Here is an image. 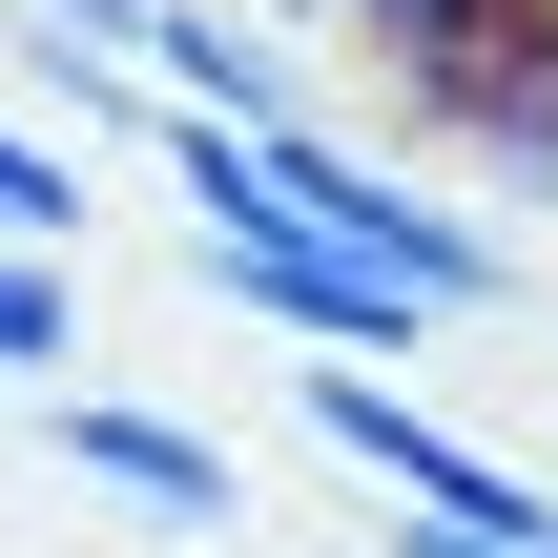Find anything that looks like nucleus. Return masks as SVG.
<instances>
[{"label":"nucleus","mask_w":558,"mask_h":558,"mask_svg":"<svg viewBox=\"0 0 558 558\" xmlns=\"http://www.w3.org/2000/svg\"><path fill=\"white\" fill-rule=\"evenodd\" d=\"M269 186H290V207H311L352 269H393L435 331H456V311H518V228H497V207H456L435 166L352 145V124H269Z\"/></svg>","instance_id":"f257e3e1"},{"label":"nucleus","mask_w":558,"mask_h":558,"mask_svg":"<svg viewBox=\"0 0 558 558\" xmlns=\"http://www.w3.org/2000/svg\"><path fill=\"white\" fill-rule=\"evenodd\" d=\"M145 83L166 104H228V124H311V62L269 0H145Z\"/></svg>","instance_id":"39448f33"},{"label":"nucleus","mask_w":558,"mask_h":558,"mask_svg":"<svg viewBox=\"0 0 558 558\" xmlns=\"http://www.w3.org/2000/svg\"><path fill=\"white\" fill-rule=\"evenodd\" d=\"M518 21H538V0H331V41H373V62H393V124H435Z\"/></svg>","instance_id":"423d86ee"},{"label":"nucleus","mask_w":558,"mask_h":558,"mask_svg":"<svg viewBox=\"0 0 558 558\" xmlns=\"http://www.w3.org/2000/svg\"><path fill=\"white\" fill-rule=\"evenodd\" d=\"M62 476L124 497V518H166V538H248L228 435H186V414H145V393H62Z\"/></svg>","instance_id":"7ed1b4c3"},{"label":"nucleus","mask_w":558,"mask_h":558,"mask_svg":"<svg viewBox=\"0 0 558 558\" xmlns=\"http://www.w3.org/2000/svg\"><path fill=\"white\" fill-rule=\"evenodd\" d=\"M0 228H21V248H62V228H83V145L0 124Z\"/></svg>","instance_id":"6e6552de"},{"label":"nucleus","mask_w":558,"mask_h":558,"mask_svg":"<svg viewBox=\"0 0 558 558\" xmlns=\"http://www.w3.org/2000/svg\"><path fill=\"white\" fill-rule=\"evenodd\" d=\"M414 145H435V166H476V186H518V207H558V0L456 83V104H435V124H414Z\"/></svg>","instance_id":"20e7f679"},{"label":"nucleus","mask_w":558,"mask_h":558,"mask_svg":"<svg viewBox=\"0 0 558 558\" xmlns=\"http://www.w3.org/2000/svg\"><path fill=\"white\" fill-rule=\"evenodd\" d=\"M269 21H290V41H331V0H269Z\"/></svg>","instance_id":"1a4fd4ad"},{"label":"nucleus","mask_w":558,"mask_h":558,"mask_svg":"<svg viewBox=\"0 0 558 558\" xmlns=\"http://www.w3.org/2000/svg\"><path fill=\"white\" fill-rule=\"evenodd\" d=\"M21 373H83V290H62V248L0 228V393H21Z\"/></svg>","instance_id":"0eeeda50"},{"label":"nucleus","mask_w":558,"mask_h":558,"mask_svg":"<svg viewBox=\"0 0 558 558\" xmlns=\"http://www.w3.org/2000/svg\"><path fill=\"white\" fill-rule=\"evenodd\" d=\"M311 435L373 476V497H414V518H476V538H558V476H518V456H476L456 414H414L373 352H331L311 373Z\"/></svg>","instance_id":"f03ea898"}]
</instances>
